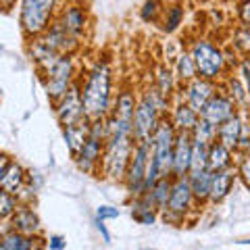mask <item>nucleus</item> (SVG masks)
<instances>
[{
  "instance_id": "obj_1",
  "label": "nucleus",
  "mask_w": 250,
  "mask_h": 250,
  "mask_svg": "<svg viewBox=\"0 0 250 250\" xmlns=\"http://www.w3.org/2000/svg\"><path fill=\"white\" fill-rule=\"evenodd\" d=\"M111 69L106 62H98L90 71L82 88V103L88 121H98L111 113Z\"/></svg>"
},
{
  "instance_id": "obj_2",
  "label": "nucleus",
  "mask_w": 250,
  "mask_h": 250,
  "mask_svg": "<svg viewBox=\"0 0 250 250\" xmlns=\"http://www.w3.org/2000/svg\"><path fill=\"white\" fill-rule=\"evenodd\" d=\"M165 96H161V92H146L136 106L134 115V138L136 142H146L150 140L156 125H159V111L163 106Z\"/></svg>"
},
{
  "instance_id": "obj_3",
  "label": "nucleus",
  "mask_w": 250,
  "mask_h": 250,
  "mask_svg": "<svg viewBox=\"0 0 250 250\" xmlns=\"http://www.w3.org/2000/svg\"><path fill=\"white\" fill-rule=\"evenodd\" d=\"M175 138H177V129H175L173 121H159L154 134L150 138V142H152V159L156 161V165H159L163 177L171 175V169H173Z\"/></svg>"
},
{
  "instance_id": "obj_4",
  "label": "nucleus",
  "mask_w": 250,
  "mask_h": 250,
  "mask_svg": "<svg viewBox=\"0 0 250 250\" xmlns=\"http://www.w3.org/2000/svg\"><path fill=\"white\" fill-rule=\"evenodd\" d=\"M57 0H23L21 4V27L27 36H40L48 29L50 15Z\"/></svg>"
},
{
  "instance_id": "obj_5",
  "label": "nucleus",
  "mask_w": 250,
  "mask_h": 250,
  "mask_svg": "<svg viewBox=\"0 0 250 250\" xmlns=\"http://www.w3.org/2000/svg\"><path fill=\"white\" fill-rule=\"evenodd\" d=\"M192 57H194V62H196V69L202 80L213 82L221 75L223 65H225V54L217 46H213L207 40H198L192 46Z\"/></svg>"
},
{
  "instance_id": "obj_6",
  "label": "nucleus",
  "mask_w": 250,
  "mask_h": 250,
  "mask_svg": "<svg viewBox=\"0 0 250 250\" xmlns=\"http://www.w3.org/2000/svg\"><path fill=\"white\" fill-rule=\"evenodd\" d=\"M150 156H152V142H136L134 148V156L129 161L127 167V175H125V184L131 194H144V184H146V173H148V165H150Z\"/></svg>"
},
{
  "instance_id": "obj_7",
  "label": "nucleus",
  "mask_w": 250,
  "mask_h": 250,
  "mask_svg": "<svg viewBox=\"0 0 250 250\" xmlns=\"http://www.w3.org/2000/svg\"><path fill=\"white\" fill-rule=\"evenodd\" d=\"M73 80V62L71 57H61L54 65L46 71V92L52 103H61L69 94Z\"/></svg>"
},
{
  "instance_id": "obj_8",
  "label": "nucleus",
  "mask_w": 250,
  "mask_h": 250,
  "mask_svg": "<svg viewBox=\"0 0 250 250\" xmlns=\"http://www.w3.org/2000/svg\"><path fill=\"white\" fill-rule=\"evenodd\" d=\"M57 119L62 127H69V125H75L88 119L82 103V90H77L75 85L69 90V94L61 103H57Z\"/></svg>"
},
{
  "instance_id": "obj_9",
  "label": "nucleus",
  "mask_w": 250,
  "mask_h": 250,
  "mask_svg": "<svg viewBox=\"0 0 250 250\" xmlns=\"http://www.w3.org/2000/svg\"><path fill=\"white\" fill-rule=\"evenodd\" d=\"M192 202H194V192H192L190 177L188 175L177 177L173 182V188H171V198L165 208V215H175L177 219H182L192 208Z\"/></svg>"
},
{
  "instance_id": "obj_10",
  "label": "nucleus",
  "mask_w": 250,
  "mask_h": 250,
  "mask_svg": "<svg viewBox=\"0 0 250 250\" xmlns=\"http://www.w3.org/2000/svg\"><path fill=\"white\" fill-rule=\"evenodd\" d=\"M233 108H236V103H233L228 94H215L207 103V106L200 111V119H205L210 125L219 127V125H223L225 121H229L233 117Z\"/></svg>"
},
{
  "instance_id": "obj_11",
  "label": "nucleus",
  "mask_w": 250,
  "mask_h": 250,
  "mask_svg": "<svg viewBox=\"0 0 250 250\" xmlns=\"http://www.w3.org/2000/svg\"><path fill=\"white\" fill-rule=\"evenodd\" d=\"M192 134L190 131H177L175 138V150H173V169L171 175L175 179L177 177H186L190 175V165H192Z\"/></svg>"
},
{
  "instance_id": "obj_12",
  "label": "nucleus",
  "mask_w": 250,
  "mask_h": 250,
  "mask_svg": "<svg viewBox=\"0 0 250 250\" xmlns=\"http://www.w3.org/2000/svg\"><path fill=\"white\" fill-rule=\"evenodd\" d=\"M215 85H213V82H208V80H194V82H190L188 83V88H186V104H190L194 111H196L198 115H200V111L207 106V103L210 98L215 96Z\"/></svg>"
},
{
  "instance_id": "obj_13",
  "label": "nucleus",
  "mask_w": 250,
  "mask_h": 250,
  "mask_svg": "<svg viewBox=\"0 0 250 250\" xmlns=\"http://www.w3.org/2000/svg\"><path fill=\"white\" fill-rule=\"evenodd\" d=\"M11 229L23 233V236H31L36 238L40 233L42 225H40V217L34 213V208L29 207H19V210L13 215V221H11Z\"/></svg>"
},
{
  "instance_id": "obj_14",
  "label": "nucleus",
  "mask_w": 250,
  "mask_h": 250,
  "mask_svg": "<svg viewBox=\"0 0 250 250\" xmlns=\"http://www.w3.org/2000/svg\"><path fill=\"white\" fill-rule=\"evenodd\" d=\"M242 127H244V121L238 115H233L229 121H225L223 125L217 127V140L229 150H238L242 140Z\"/></svg>"
},
{
  "instance_id": "obj_15",
  "label": "nucleus",
  "mask_w": 250,
  "mask_h": 250,
  "mask_svg": "<svg viewBox=\"0 0 250 250\" xmlns=\"http://www.w3.org/2000/svg\"><path fill=\"white\" fill-rule=\"evenodd\" d=\"M156 205L154 200L150 198V194L144 192V194H138L131 202V217L136 219L138 223L142 225H152L156 221Z\"/></svg>"
},
{
  "instance_id": "obj_16",
  "label": "nucleus",
  "mask_w": 250,
  "mask_h": 250,
  "mask_svg": "<svg viewBox=\"0 0 250 250\" xmlns=\"http://www.w3.org/2000/svg\"><path fill=\"white\" fill-rule=\"evenodd\" d=\"M90 138V125H88V119L82 121V123H75V125H69L65 127V142H67V148L71 150L73 156H77L82 152V148L85 146Z\"/></svg>"
},
{
  "instance_id": "obj_17",
  "label": "nucleus",
  "mask_w": 250,
  "mask_h": 250,
  "mask_svg": "<svg viewBox=\"0 0 250 250\" xmlns=\"http://www.w3.org/2000/svg\"><path fill=\"white\" fill-rule=\"evenodd\" d=\"M136 98L129 90H123L119 96H117V104H115V111L113 117L117 121H123V123H131L134 125V115H136Z\"/></svg>"
},
{
  "instance_id": "obj_18",
  "label": "nucleus",
  "mask_w": 250,
  "mask_h": 250,
  "mask_svg": "<svg viewBox=\"0 0 250 250\" xmlns=\"http://www.w3.org/2000/svg\"><path fill=\"white\" fill-rule=\"evenodd\" d=\"M233 186V171L223 169L213 173V186H210V202H221L231 192Z\"/></svg>"
},
{
  "instance_id": "obj_19",
  "label": "nucleus",
  "mask_w": 250,
  "mask_h": 250,
  "mask_svg": "<svg viewBox=\"0 0 250 250\" xmlns=\"http://www.w3.org/2000/svg\"><path fill=\"white\" fill-rule=\"evenodd\" d=\"M190 184H192V192H194V200L196 202H205L210 200V186H213V171H200V173H190Z\"/></svg>"
},
{
  "instance_id": "obj_20",
  "label": "nucleus",
  "mask_w": 250,
  "mask_h": 250,
  "mask_svg": "<svg viewBox=\"0 0 250 250\" xmlns=\"http://www.w3.org/2000/svg\"><path fill=\"white\" fill-rule=\"evenodd\" d=\"M231 167V150L225 148L221 142H213L208 146V171H223V169H229Z\"/></svg>"
},
{
  "instance_id": "obj_21",
  "label": "nucleus",
  "mask_w": 250,
  "mask_h": 250,
  "mask_svg": "<svg viewBox=\"0 0 250 250\" xmlns=\"http://www.w3.org/2000/svg\"><path fill=\"white\" fill-rule=\"evenodd\" d=\"M173 125L177 131H194V127H196V123L200 121V115L194 111V108L190 104H177L175 111H173Z\"/></svg>"
},
{
  "instance_id": "obj_22",
  "label": "nucleus",
  "mask_w": 250,
  "mask_h": 250,
  "mask_svg": "<svg viewBox=\"0 0 250 250\" xmlns=\"http://www.w3.org/2000/svg\"><path fill=\"white\" fill-rule=\"evenodd\" d=\"M0 186H2L4 192H11L17 196L23 190V186H25V171H23V167L17 165V163H11L9 171L0 177Z\"/></svg>"
},
{
  "instance_id": "obj_23",
  "label": "nucleus",
  "mask_w": 250,
  "mask_h": 250,
  "mask_svg": "<svg viewBox=\"0 0 250 250\" xmlns=\"http://www.w3.org/2000/svg\"><path fill=\"white\" fill-rule=\"evenodd\" d=\"M36 238L23 236V233L15 229H6L2 233V250H34L36 248Z\"/></svg>"
},
{
  "instance_id": "obj_24",
  "label": "nucleus",
  "mask_w": 250,
  "mask_h": 250,
  "mask_svg": "<svg viewBox=\"0 0 250 250\" xmlns=\"http://www.w3.org/2000/svg\"><path fill=\"white\" fill-rule=\"evenodd\" d=\"M171 188H173V182H171L169 175H165V177H161L159 182L150 188V190H148V194H150V198L154 200V205H156L159 210L167 208L169 198H171Z\"/></svg>"
},
{
  "instance_id": "obj_25",
  "label": "nucleus",
  "mask_w": 250,
  "mask_h": 250,
  "mask_svg": "<svg viewBox=\"0 0 250 250\" xmlns=\"http://www.w3.org/2000/svg\"><path fill=\"white\" fill-rule=\"evenodd\" d=\"M61 25L65 27L73 38H77L83 31V27H85L83 9H80V6H71V9H67L65 15H62V23H61Z\"/></svg>"
},
{
  "instance_id": "obj_26",
  "label": "nucleus",
  "mask_w": 250,
  "mask_h": 250,
  "mask_svg": "<svg viewBox=\"0 0 250 250\" xmlns=\"http://www.w3.org/2000/svg\"><path fill=\"white\" fill-rule=\"evenodd\" d=\"M175 71H177V77L182 82H194L196 80V73H198V69H196V62H194V57H192V52H184V54H179L177 57V62H175Z\"/></svg>"
},
{
  "instance_id": "obj_27",
  "label": "nucleus",
  "mask_w": 250,
  "mask_h": 250,
  "mask_svg": "<svg viewBox=\"0 0 250 250\" xmlns=\"http://www.w3.org/2000/svg\"><path fill=\"white\" fill-rule=\"evenodd\" d=\"M205 169H208V146L202 142H194L190 173H200V171H205Z\"/></svg>"
},
{
  "instance_id": "obj_28",
  "label": "nucleus",
  "mask_w": 250,
  "mask_h": 250,
  "mask_svg": "<svg viewBox=\"0 0 250 250\" xmlns=\"http://www.w3.org/2000/svg\"><path fill=\"white\" fill-rule=\"evenodd\" d=\"M192 140L194 142H202V144L210 146L213 142H217V127L210 125L208 121L200 119L196 123V127H194V131H192Z\"/></svg>"
},
{
  "instance_id": "obj_29",
  "label": "nucleus",
  "mask_w": 250,
  "mask_h": 250,
  "mask_svg": "<svg viewBox=\"0 0 250 250\" xmlns=\"http://www.w3.org/2000/svg\"><path fill=\"white\" fill-rule=\"evenodd\" d=\"M248 94H250V90L246 88V83H242L240 77H229V80H228V96L236 104L244 106L246 100H248Z\"/></svg>"
},
{
  "instance_id": "obj_30",
  "label": "nucleus",
  "mask_w": 250,
  "mask_h": 250,
  "mask_svg": "<svg viewBox=\"0 0 250 250\" xmlns=\"http://www.w3.org/2000/svg\"><path fill=\"white\" fill-rule=\"evenodd\" d=\"M19 210V198L11 192H0V217L9 219Z\"/></svg>"
},
{
  "instance_id": "obj_31",
  "label": "nucleus",
  "mask_w": 250,
  "mask_h": 250,
  "mask_svg": "<svg viewBox=\"0 0 250 250\" xmlns=\"http://www.w3.org/2000/svg\"><path fill=\"white\" fill-rule=\"evenodd\" d=\"M156 85H159V92L161 96L169 98V94L173 92V75H171L169 69L161 67L159 71H156Z\"/></svg>"
},
{
  "instance_id": "obj_32",
  "label": "nucleus",
  "mask_w": 250,
  "mask_h": 250,
  "mask_svg": "<svg viewBox=\"0 0 250 250\" xmlns=\"http://www.w3.org/2000/svg\"><path fill=\"white\" fill-rule=\"evenodd\" d=\"M182 19H184V9L179 4L171 6V9L167 11V19H165V25H163V29L167 31V34H171V31H175L179 25H182Z\"/></svg>"
},
{
  "instance_id": "obj_33",
  "label": "nucleus",
  "mask_w": 250,
  "mask_h": 250,
  "mask_svg": "<svg viewBox=\"0 0 250 250\" xmlns=\"http://www.w3.org/2000/svg\"><path fill=\"white\" fill-rule=\"evenodd\" d=\"M233 46L244 52V54H250V29L248 27H242L233 34Z\"/></svg>"
},
{
  "instance_id": "obj_34",
  "label": "nucleus",
  "mask_w": 250,
  "mask_h": 250,
  "mask_svg": "<svg viewBox=\"0 0 250 250\" xmlns=\"http://www.w3.org/2000/svg\"><path fill=\"white\" fill-rule=\"evenodd\" d=\"M161 0H146L144 6H142V19L148 23V21H156V15L161 13Z\"/></svg>"
},
{
  "instance_id": "obj_35",
  "label": "nucleus",
  "mask_w": 250,
  "mask_h": 250,
  "mask_svg": "<svg viewBox=\"0 0 250 250\" xmlns=\"http://www.w3.org/2000/svg\"><path fill=\"white\" fill-rule=\"evenodd\" d=\"M121 215V210L117 207H111V205H103L96 208V219H103V221H108V219H117Z\"/></svg>"
},
{
  "instance_id": "obj_36",
  "label": "nucleus",
  "mask_w": 250,
  "mask_h": 250,
  "mask_svg": "<svg viewBox=\"0 0 250 250\" xmlns=\"http://www.w3.org/2000/svg\"><path fill=\"white\" fill-rule=\"evenodd\" d=\"M238 175L240 179L244 182V186L250 190V154H246L244 159L240 161V167H238Z\"/></svg>"
},
{
  "instance_id": "obj_37",
  "label": "nucleus",
  "mask_w": 250,
  "mask_h": 250,
  "mask_svg": "<svg viewBox=\"0 0 250 250\" xmlns=\"http://www.w3.org/2000/svg\"><path fill=\"white\" fill-rule=\"evenodd\" d=\"M240 21L244 23V27L250 29V0H244V2L240 4Z\"/></svg>"
},
{
  "instance_id": "obj_38",
  "label": "nucleus",
  "mask_w": 250,
  "mask_h": 250,
  "mask_svg": "<svg viewBox=\"0 0 250 250\" xmlns=\"http://www.w3.org/2000/svg\"><path fill=\"white\" fill-rule=\"evenodd\" d=\"M65 246H67V240L62 236H50V240H48V248L50 250H62Z\"/></svg>"
},
{
  "instance_id": "obj_39",
  "label": "nucleus",
  "mask_w": 250,
  "mask_h": 250,
  "mask_svg": "<svg viewBox=\"0 0 250 250\" xmlns=\"http://www.w3.org/2000/svg\"><path fill=\"white\" fill-rule=\"evenodd\" d=\"M96 229L100 231V236H103L104 244H111V233H108V229H106V223L103 221V219H96Z\"/></svg>"
},
{
  "instance_id": "obj_40",
  "label": "nucleus",
  "mask_w": 250,
  "mask_h": 250,
  "mask_svg": "<svg viewBox=\"0 0 250 250\" xmlns=\"http://www.w3.org/2000/svg\"><path fill=\"white\" fill-rule=\"evenodd\" d=\"M242 75H244L246 88L250 90V57H246L244 61H242Z\"/></svg>"
},
{
  "instance_id": "obj_41",
  "label": "nucleus",
  "mask_w": 250,
  "mask_h": 250,
  "mask_svg": "<svg viewBox=\"0 0 250 250\" xmlns=\"http://www.w3.org/2000/svg\"><path fill=\"white\" fill-rule=\"evenodd\" d=\"M13 2H15V0H2V6H4V11H9L11 6H13Z\"/></svg>"
},
{
  "instance_id": "obj_42",
  "label": "nucleus",
  "mask_w": 250,
  "mask_h": 250,
  "mask_svg": "<svg viewBox=\"0 0 250 250\" xmlns=\"http://www.w3.org/2000/svg\"><path fill=\"white\" fill-rule=\"evenodd\" d=\"M238 244H250V240H240Z\"/></svg>"
},
{
  "instance_id": "obj_43",
  "label": "nucleus",
  "mask_w": 250,
  "mask_h": 250,
  "mask_svg": "<svg viewBox=\"0 0 250 250\" xmlns=\"http://www.w3.org/2000/svg\"><path fill=\"white\" fill-rule=\"evenodd\" d=\"M144 250H150V248H144Z\"/></svg>"
},
{
  "instance_id": "obj_44",
  "label": "nucleus",
  "mask_w": 250,
  "mask_h": 250,
  "mask_svg": "<svg viewBox=\"0 0 250 250\" xmlns=\"http://www.w3.org/2000/svg\"><path fill=\"white\" fill-rule=\"evenodd\" d=\"M248 154H250V150H248Z\"/></svg>"
}]
</instances>
